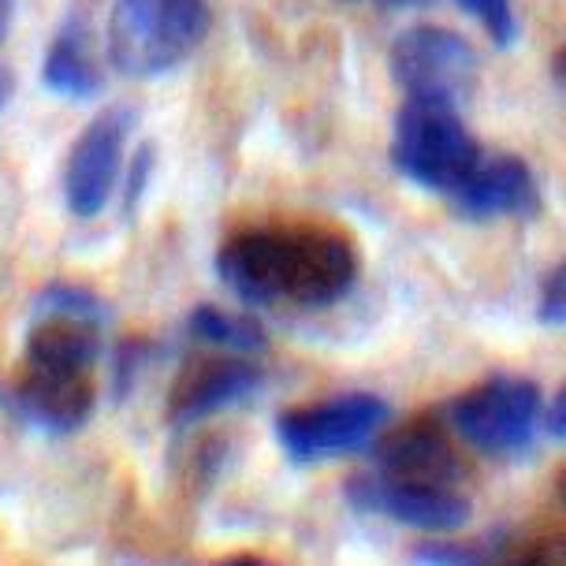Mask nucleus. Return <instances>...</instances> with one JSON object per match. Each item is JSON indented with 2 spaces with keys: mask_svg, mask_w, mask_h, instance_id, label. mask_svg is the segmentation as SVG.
Returning a JSON list of instances; mask_svg holds the SVG:
<instances>
[{
  "mask_svg": "<svg viewBox=\"0 0 566 566\" xmlns=\"http://www.w3.org/2000/svg\"><path fill=\"white\" fill-rule=\"evenodd\" d=\"M380 4H388V8H429L432 0H380Z\"/></svg>",
  "mask_w": 566,
  "mask_h": 566,
  "instance_id": "27",
  "label": "nucleus"
},
{
  "mask_svg": "<svg viewBox=\"0 0 566 566\" xmlns=\"http://www.w3.org/2000/svg\"><path fill=\"white\" fill-rule=\"evenodd\" d=\"M261 388V369L247 354L228 358H198L179 373L168 396V418L176 424H195L201 418L235 407Z\"/></svg>",
  "mask_w": 566,
  "mask_h": 566,
  "instance_id": "9",
  "label": "nucleus"
},
{
  "mask_svg": "<svg viewBox=\"0 0 566 566\" xmlns=\"http://www.w3.org/2000/svg\"><path fill=\"white\" fill-rule=\"evenodd\" d=\"M38 313H67V317H86V321L105 325L108 306L94 295V291L78 287V283H49L34 302V317Z\"/></svg>",
  "mask_w": 566,
  "mask_h": 566,
  "instance_id": "16",
  "label": "nucleus"
},
{
  "mask_svg": "<svg viewBox=\"0 0 566 566\" xmlns=\"http://www.w3.org/2000/svg\"><path fill=\"white\" fill-rule=\"evenodd\" d=\"M478 157L481 146L470 138L451 101L407 97L396 116L391 160L410 184L437 190V195H454Z\"/></svg>",
  "mask_w": 566,
  "mask_h": 566,
  "instance_id": "3",
  "label": "nucleus"
},
{
  "mask_svg": "<svg viewBox=\"0 0 566 566\" xmlns=\"http://www.w3.org/2000/svg\"><path fill=\"white\" fill-rule=\"evenodd\" d=\"M220 280L247 306L321 310L339 302L358 280V254L339 231L291 228V231H242L220 250Z\"/></svg>",
  "mask_w": 566,
  "mask_h": 566,
  "instance_id": "1",
  "label": "nucleus"
},
{
  "mask_svg": "<svg viewBox=\"0 0 566 566\" xmlns=\"http://www.w3.org/2000/svg\"><path fill=\"white\" fill-rule=\"evenodd\" d=\"M391 75L407 97H432L459 105L478 78V56L470 42L448 27H410L391 42Z\"/></svg>",
  "mask_w": 566,
  "mask_h": 566,
  "instance_id": "7",
  "label": "nucleus"
},
{
  "mask_svg": "<svg viewBox=\"0 0 566 566\" xmlns=\"http://www.w3.org/2000/svg\"><path fill=\"white\" fill-rule=\"evenodd\" d=\"M101 350V325L67 313H38L27 332V361L56 369H90Z\"/></svg>",
  "mask_w": 566,
  "mask_h": 566,
  "instance_id": "14",
  "label": "nucleus"
},
{
  "mask_svg": "<svg viewBox=\"0 0 566 566\" xmlns=\"http://www.w3.org/2000/svg\"><path fill=\"white\" fill-rule=\"evenodd\" d=\"M552 75H555V83L566 90V42L559 45V53H555V60H552Z\"/></svg>",
  "mask_w": 566,
  "mask_h": 566,
  "instance_id": "26",
  "label": "nucleus"
},
{
  "mask_svg": "<svg viewBox=\"0 0 566 566\" xmlns=\"http://www.w3.org/2000/svg\"><path fill=\"white\" fill-rule=\"evenodd\" d=\"M138 124L135 105H108L83 127L64 165V201L78 220H94L124 176V146Z\"/></svg>",
  "mask_w": 566,
  "mask_h": 566,
  "instance_id": "6",
  "label": "nucleus"
},
{
  "mask_svg": "<svg viewBox=\"0 0 566 566\" xmlns=\"http://www.w3.org/2000/svg\"><path fill=\"white\" fill-rule=\"evenodd\" d=\"M388 421V402L369 391H350L313 407L283 410L276 418V440L298 467L366 451Z\"/></svg>",
  "mask_w": 566,
  "mask_h": 566,
  "instance_id": "4",
  "label": "nucleus"
},
{
  "mask_svg": "<svg viewBox=\"0 0 566 566\" xmlns=\"http://www.w3.org/2000/svg\"><path fill=\"white\" fill-rule=\"evenodd\" d=\"M12 15H15V0H0V42H4L8 30H12Z\"/></svg>",
  "mask_w": 566,
  "mask_h": 566,
  "instance_id": "25",
  "label": "nucleus"
},
{
  "mask_svg": "<svg viewBox=\"0 0 566 566\" xmlns=\"http://www.w3.org/2000/svg\"><path fill=\"white\" fill-rule=\"evenodd\" d=\"M544 429H548L552 440H566V384L559 388V396L552 399V407L544 410Z\"/></svg>",
  "mask_w": 566,
  "mask_h": 566,
  "instance_id": "22",
  "label": "nucleus"
},
{
  "mask_svg": "<svg viewBox=\"0 0 566 566\" xmlns=\"http://www.w3.org/2000/svg\"><path fill=\"white\" fill-rule=\"evenodd\" d=\"M410 559L418 566H484V555L478 544L454 541L451 533H437V537L421 541L418 548L410 552Z\"/></svg>",
  "mask_w": 566,
  "mask_h": 566,
  "instance_id": "17",
  "label": "nucleus"
},
{
  "mask_svg": "<svg viewBox=\"0 0 566 566\" xmlns=\"http://www.w3.org/2000/svg\"><path fill=\"white\" fill-rule=\"evenodd\" d=\"M347 500L361 511H380L413 533H459L470 522V495L459 484L396 481L361 473L347 481Z\"/></svg>",
  "mask_w": 566,
  "mask_h": 566,
  "instance_id": "8",
  "label": "nucleus"
},
{
  "mask_svg": "<svg viewBox=\"0 0 566 566\" xmlns=\"http://www.w3.org/2000/svg\"><path fill=\"white\" fill-rule=\"evenodd\" d=\"M380 478L396 481H429V484H459L467 478L459 451L448 440V429L432 418H413L377 443Z\"/></svg>",
  "mask_w": 566,
  "mask_h": 566,
  "instance_id": "11",
  "label": "nucleus"
},
{
  "mask_svg": "<svg viewBox=\"0 0 566 566\" xmlns=\"http://www.w3.org/2000/svg\"><path fill=\"white\" fill-rule=\"evenodd\" d=\"M537 317H541V325H548V328H566V261L555 265L548 272V280H544Z\"/></svg>",
  "mask_w": 566,
  "mask_h": 566,
  "instance_id": "20",
  "label": "nucleus"
},
{
  "mask_svg": "<svg viewBox=\"0 0 566 566\" xmlns=\"http://www.w3.org/2000/svg\"><path fill=\"white\" fill-rule=\"evenodd\" d=\"M541 418V388L525 377H492L478 388L462 391L448 407L451 429L473 451L492 454V459H507V454L530 448Z\"/></svg>",
  "mask_w": 566,
  "mask_h": 566,
  "instance_id": "5",
  "label": "nucleus"
},
{
  "mask_svg": "<svg viewBox=\"0 0 566 566\" xmlns=\"http://www.w3.org/2000/svg\"><path fill=\"white\" fill-rule=\"evenodd\" d=\"M190 336L198 343H209V347H220L228 354H258L265 350V328L258 325L254 317H242V313H228L217 306H198L187 321Z\"/></svg>",
  "mask_w": 566,
  "mask_h": 566,
  "instance_id": "15",
  "label": "nucleus"
},
{
  "mask_svg": "<svg viewBox=\"0 0 566 566\" xmlns=\"http://www.w3.org/2000/svg\"><path fill=\"white\" fill-rule=\"evenodd\" d=\"M15 97V78L8 67H0V108H8V101Z\"/></svg>",
  "mask_w": 566,
  "mask_h": 566,
  "instance_id": "23",
  "label": "nucleus"
},
{
  "mask_svg": "<svg viewBox=\"0 0 566 566\" xmlns=\"http://www.w3.org/2000/svg\"><path fill=\"white\" fill-rule=\"evenodd\" d=\"M90 30L78 15H71L64 27L56 30L53 45L45 53L42 64V83L45 90H53L56 97L67 101H94L105 94V75L101 64L90 49Z\"/></svg>",
  "mask_w": 566,
  "mask_h": 566,
  "instance_id": "13",
  "label": "nucleus"
},
{
  "mask_svg": "<svg viewBox=\"0 0 566 566\" xmlns=\"http://www.w3.org/2000/svg\"><path fill=\"white\" fill-rule=\"evenodd\" d=\"M467 12L484 27V34L492 38L500 49H507L514 42V15H511V0H459Z\"/></svg>",
  "mask_w": 566,
  "mask_h": 566,
  "instance_id": "18",
  "label": "nucleus"
},
{
  "mask_svg": "<svg viewBox=\"0 0 566 566\" xmlns=\"http://www.w3.org/2000/svg\"><path fill=\"white\" fill-rule=\"evenodd\" d=\"M470 220L492 217H525L537 209V184L522 157L481 154L467 171V179L451 195Z\"/></svg>",
  "mask_w": 566,
  "mask_h": 566,
  "instance_id": "12",
  "label": "nucleus"
},
{
  "mask_svg": "<svg viewBox=\"0 0 566 566\" xmlns=\"http://www.w3.org/2000/svg\"><path fill=\"white\" fill-rule=\"evenodd\" d=\"M212 566H272V563L261 559V555H228V559H220Z\"/></svg>",
  "mask_w": 566,
  "mask_h": 566,
  "instance_id": "24",
  "label": "nucleus"
},
{
  "mask_svg": "<svg viewBox=\"0 0 566 566\" xmlns=\"http://www.w3.org/2000/svg\"><path fill=\"white\" fill-rule=\"evenodd\" d=\"M555 495H559V503L566 507V467L555 473Z\"/></svg>",
  "mask_w": 566,
  "mask_h": 566,
  "instance_id": "28",
  "label": "nucleus"
},
{
  "mask_svg": "<svg viewBox=\"0 0 566 566\" xmlns=\"http://www.w3.org/2000/svg\"><path fill=\"white\" fill-rule=\"evenodd\" d=\"M149 171H154V149L149 146H142L135 160H130V176H127V187H124V195L127 201L135 206V201L146 195V179H149Z\"/></svg>",
  "mask_w": 566,
  "mask_h": 566,
  "instance_id": "21",
  "label": "nucleus"
},
{
  "mask_svg": "<svg viewBox=\"0 0 566 566\" xmlns=\"http://www.w3.org/2000/svg\"><path fill=\"white\" fill-rule=\"evenodd\" d=\"M484 566H566V533L525 544L507 559H484Z\"/></svg>",
  "mask_w": 566,
  "mask_h": 566,
  "instance_id": "19",
  "label": "nucleus"
},
{
  "mask_svg": "<svg viewBox=\"0 0 566 566\" xmlns=\"http://www.w3.org/2000/svg\"><path fill=\"white\" fill-rule=\"evenodd\" d=\"M209 34L206 0H116L108 15V64L124 78H160Z\"/></svg>",
  "mask_w": 566,
  "mask_h": 566,
  "instance_id": "2",
  "label": "nucleus"
},
{
  "mask_svg": "<svg viewBox=\"0 0 566 566\" xmlns=\"http://www.w3.org/2000/svg\"><path fill=\"white\" fill-rule=\"evenodd\" d=\"M19 413L45 432H75L94 413V380L90 369H56L23 361L15 380Z\"/></svg>",
  "mask_w": 566,
  "mask_h": 566,
  "instance_id": "10",
  "label": "nucleus"
}]
</instances>
